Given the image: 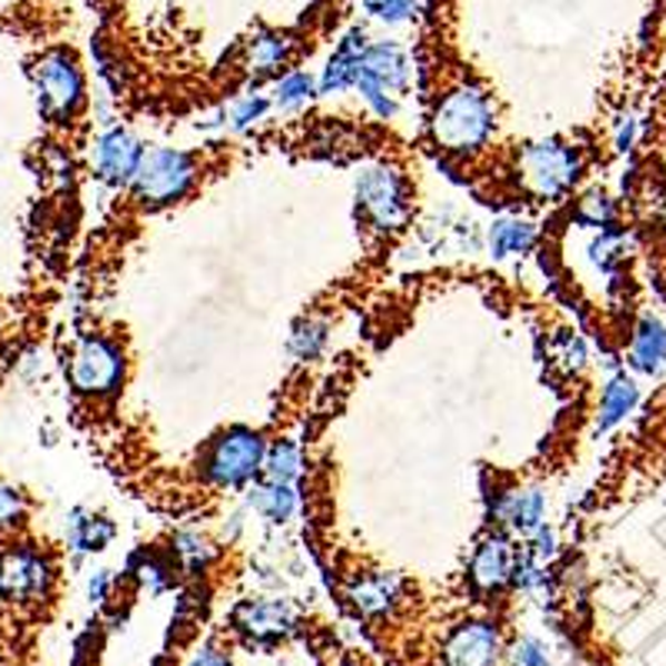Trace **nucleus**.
<instances>
[{
  "label": "nucleus",
  "mask_w": 666,
  "mask_h": 666,
  "mask_svg": "<svg viewBox=\"0 0 666 666\" xmlns=\"http://www.w3.org/2000/svg\"><path fill=\"white\" fill-rule=\"evenodd\" d=\"M627 363L637 373L657 376L666 366V324L654 314H644L634 331H630V346H627Z\"/></svg>",
  "instance_id": "nucleus-20"
},
{
  "label": "nucleus",
  "mask_w": 666,
  "mask_h": 666,
  "mask_svg": "<svg viewBox=\"0 0 666 666\" xmlns=\"http://www.w3.org/2000/svg\"><path fill=\"white\" fill-rule=\"evenodd\" d=\"M187 666H234V660H231V654H227L224 647L207 644V647H200V650L190 657V664Z\"/></svg>",
  "instance_id": "nucleus-36"
},
{
  "label": "nucleus",
  "mask_w": 666,
  "mask_h": 666,
  "mask_svg": "<svg viewBox=\"0 0 666 666\" xmlns=\"http://www.w3.org/2000/svg\"><path fill=\"white\" fill-rule=\"evenodd\" d=\"M363 10L366 17L386 23V27H396V23H407L413 20L417 13V0H363Z\"/></svg>",
  "instance_id": "nucleus-32"
},
{
  "label": "nucleus",
  "mask_w": 666,
  "mask_h": 666,
  "mask_svg": "<svg viewBox=\"0 0 666 666\" xmlns=\"http://www.w3.org/2000/svg\"><path fill=\"white\" fill-rule=\"evenodd\" d=\"M500 657H503V634L487 617L457 624L443 644V664L447 666H497Z\"/></svg>",
  "instance_id": "nucleus-13"
},
{
  "label": "nucleus",
  "mask_w": 666,
  "mask_h": 666,
  "mask_svg": "<svg viewBox=\"0 0 666 666\" xmlns=\"http://www.w3.org/2000/svg\"><path fill=\"white\" fill-rule=\"evenodd\" d=\"M317 97V80L307 70H291L284 74L274 90H271V104L281 114H301L304 107H311V100Z\"/></svg>",
  "instance_id": "nucleus-27"
},
{
  "label": "nucleus",
  "mask_w": 666,
  "mask_h": 666,
  "mask_svg": "<svg viewBox=\"0 0 666 666\" xmlns=\"http://www.w3.org/2000/svg\"><path fill=\"white\" fill-rule=\"evenodd\" d=\"M523 550H527L533 560H540V564L550 567V564L557 560V554H560V537H557V530H554L550 523H543L540 530H533V533L527 537Z\"/></svg>",
  "instance_id": "nucleus-34"
},
{
  "label": "nucleus",
  "mask_w": 666,
  "mask_h": 666,
  "mask_svg": "<svg viewBox=\"0 0 666 666\" xmlns=\"http://www.w3.org/2000/svg\"><path fill=\"white\" fill-rule=\"evenodd\" d=\"M353 204H356V221L360 227H366L376 237H396L407 231L410 217H413V190L407 174L390 164V160H376L366 164L356 174L353 184Z\"/></svg>",
  "instance_id": "nucleus-4"
},
{
  "label": "nucleus",
  "mask_w": 666,
  "mask_h": 666,
  "mask_svg": "<svg viewBox=\"0 0 666 666\" xmlns=\"http://www.w3.org/2000/svg\"><path fill=\"white\" fill-rule=\"evenodd\" d=\"M304 447L301 440L294 437H277L267 443V460H264V480H274V483H287V487H297L301 477H304Z\"/></svg>",
  "instance_id": "nucleus-24"
},
{
  "label": "nucleus",
  "mask_w": 666,
  "mask_h": 666,
  "mask_svg": "<svg viewBox=\"0 0 666 666\" xmlns=\"http://www.w3.org/2000/svg\"><path fill=\"white\" fill-rule=\"evenodd\" d=\"M634 144H637V120L634 117H620L617 120V134H614V147L620 154H630Z\"/></svg>",
  "instance_id": "nucleus-37"
},
{
  "label": "nucleus",
  "mask_w": 666,
  "mask_h": 666,
  "mask_svg": "<svg viewBox=\"0 0 666 666\" xmlns=\"http://www.w3.org/2000/svg\"><path fill=\"white\" fill-rule=\"evenodd\" d=\"M144 144L134 130L127 127H107L97 134L94 147H90V170L100 184L114 187V190H127L140 160H144Z\"/></svg>",
  "instance_id": "nucleus-10"
},
{
  "label": "nucleus",
  "mask_w": 666,
  "mask_h": 666,
  "mask_svg": "<svg viewBox=\"0 0 666 666\" xmlns=\"http://www.w3.org/2000/svg\"><path fill=\"white\" fill-rule=\"evenodd\" d=\"M584 170H587V160L577 144L560 140V137H543V140L523 144L513 154L510 180H513V190L527 197L530 204H560L577 190Z\"/></svg>",
  "instance_id": "nucleus-2"
},
{
  "label": "nucleus",
  "mask_w": 666,
  "mask_h": 666,
  "mask_svg": "<svg viewBox=\"0 0 666 666\" xmlns=\"http://www.w3.org/2000/svg\"><path fill=\"white\" fill-rule=\"evenodd\" d=\"M640 403V386L630 373L617 370L604 390H600V403H597V433H607L614 430L617 423H624Z\"/></svg>",
  "instance_id": "nucleus-23"
},
{
  "label": "nucleus",
  "mask_w": 666,
  "mask_h": 666,
  "mask_svg": "<svg viewBox=\"0 0 666 666\" xmlns=\"http://www.w3.org/2000/svg\"><path fill=\"white\" fill-rule=\"evenodd\" d=\"M167 557H170V564H174L177 574H184V577H204V574L217 564L221 550H217V543H214L207 533H200V530H177V533L170 537Z\"/></svg>",
  "instance_id": "nucleus-22"
},
{
  "label": "nucleus",
  "mask_w": 666,
  "mask_h": 666,
  "mask_svg": "<svg viewBox=\"0 0 666 666\" xmlns=\"http://www.w3.org/2000/svg\"><path fill=\"white\" fill-rule=\"evenodd\" d=\"M127 574H130V577H134L147 594H150V597L170 590L174 580H177V570H174L170 557H167V554H157V550H144V554H137V557L130 560Z\"/></svg>",
  "instance_id": "nucleus-26"
},
{
  "label": "nucleus",
  "mask_w": 666,
  "mask_h": 666,
  "mask_svg": "<svg viewBox=\"0 0 666 666\" xmlns=\"http://www.w3.org/2000/svg\"><path fill=\"white\" fill-rule=\"evenodd\" d=\"M33 90H37L40 117L57 127L74 124L87 107V80H84L80 60L63 47L47 50L33 63Z\"/></svg>",
  "instance_id": "nucleus-7"
},
{
  "label": "nucleus",
  "mask_w": 666,
  "mask_h": 666,
  "mask_svg": "<svg viewBox=\"0 0 666 666\" xmlns=\"http://www.w3.org/2000/svg\"><path fill=\"white\" fill-rule=\"evenodd\" d=\"M537 244H540V227L520 214H503L487 227V251L500 264L533 254Z\"/></svg>",
  "instance_id": "nucleus-17"
},
{
  "label": "nucleus",
  "mask_w": 666,
  "mask_h": 666,
  "mask_svg": "<svg viewBox=\"0 0 666 666\" xmlns=\"http://www.w3.org/2000/svg\"><path fill=\"white\" fill-rule=\"evenodd\" d=\"M244 517H247L244 510L231 513V527H224V537H227V540H237V537L244 533Z\"/></svg>",
  "instance_id": "nucleus-38"
},
{
  "label": "nucleus",
  "mask_w": 666,
  "mask_h": 666,
  "mask_svg": "<svg viewBox=\"0 0 666 666\" xmlns=\"http://www.w3.org/2000/svg\"><path fill=\"white\" fill-rule=\"evenodd\" d=\"M244 493H247V510L257 513L267 523H277V527L291 523L297 517V510H301V490L287 487V483H274V480L261 477Z\"/></svg>",
  "instance_id": "nucleus-21"
},
{
  "label": "nucleus",
  "mask_w": 666,
  "mask_h": 666,
  "mask_svg": "<svg viewBox=\"0 0 666 666\" xmlns=\"http://www.w3.org/2000/svg\"><path fill=\"white\" fill-rule=\"evenodd\" d=\"M267 437L254 427L234 423L221 430L197 457V477L207 490H247L264 477L267 460Z\"/></svg>",
  "instance_id": "nucleus-3"
},
{
  "label": "nucleus",
  "mask_w": 666,
  "mask_h": 666,
  "mask_svg": "<svg viewBox=\"0 0 666 666\" xmlns=\"http://www.w3.org/2000/svg\"><path fill=\"white\" fill-rule=\"evenodd\" d=\"M570 221L577 227H584V231H597V234L610 231V227H617V204H614V197L607 190L590 187V190H584L577 197V204L570 210Z\"/></svg>",
  "instance_id": "nucleus-25"
},
{
  "label": "nucleus",
  "mask_w": 666,
  "mask_h": 666,
  "mask_svg": "<svg viewBox=\"0 0 666 666\" xmlns=\"http://www.w3.org/2000/svg\"><path fill=\"white\" fill-rule=\"evenodd\" d=\"M517 540L507 533V530H493L487 533L473 554H470V564H467V580L473 587V594L480 597H497L510 587V577H513V564H517Z\"/></svg>",
  "instance_id": "nucleus-11"
},
{
  "label": "nucleus",
  "mask_w": 666,
  "mask_h": 666,
  "mask_svg": "<svg viewBox=\"0 0 666 666\" xmlns=\"http://www.w3.org/2000/svg\"><path fill=\"white\" fill-rule=\"evenodd\" d=\"M57 584L50 554L37 543H10L0 550V600L7 604H43Z\"/></svg>",
  "instance_id": "nucleus-9"
},
{
  "label": "nucleus",
  "mask_w": 666,
  "mask_h": 666,
  "mask_svg": "<svg viewBox=\"0 0 666 666\" xmlns=\"http://www.w3.org/2000/svg\"><path fill=\"white\" fill-rule=\"evenodd\" d=\"M23 517H27V500H23V493H20L13 483H7V480L0 477V530L20 527Z\"/></svg>",
  "instance_id": "nucleus-33"
},
{
  "label": "nucleus",
  "mask_w": 666,
  "mask_h": 666,
  "mask_svg": "<svg viewBox=\"0 0 666 666\" xmlns=\"http://www.w3.org/2000/svg\"><path fill=\"white\" fill-rule=\"evenodd\" d=\"M271 110H274L271 97H264V94H257V90H247V94H241V97L227 107L224 120H227V127H231L234 134H247V130H254L257 124H264V120L271 117Z\"/></svg>",
  "instance_id": "nucleus-30"
},
{
  "label": "nucleus",
  "mask_w": 666,
  "mask_h": 666,
  "mask_svg": "<svg viewBox=\"0 0 666 666\" xmlns=\"http://www.w3.org/2000/svg\"><path fill=\"white\" fill-rule=\"evenodd\" d=\"M67 376L74 393L87 400H114L127 380V350L117 336L84 333L67 353Z\"/></svg>",
  "instance_id": "nucleus-6"
},
{
  "label": "nucleus",
  "mask_w": 666,
  "mask_h": 666,
  "mask_svg": "<svg viewBox=\"0 0 666 666\" xmlns=\"http://www.w3.org/2000/svg\"><path fill=\"white\" fill-rule=\"evenodd\" d=\"M294 60V40L281 30H257L244 47V67L254 80L281 74Z\"/></svg>",
  "instance_id": "nucleus-19"
},
{
  "label": "nucleus",
  "mask_w": 666,
  "mask_h": 666,
  "mask_svg": "<svg viewBox=\"0 0 666 666\" xmlns=\"http://www.w3.org/2000/svg\"><path fill=\"white\" fill-rule=\"evenodd\" d=\"M117 537V523L104 513L94 510H70L67 517V550L74 557V564H84L94 554H104Z\"/></svg>",
  "instance_id": "nucleus-18"
},
{
  "label": "nucleus",
  "mask_w": 666,
  "mask_h": 666,
  "mask_svg": "<svg viewBox=\"0 0 666 666\" xmlns=\"http://www.w3.org/2000/svg\"><path fill=\"white\" fill-rule=\"evenodd\" d=\"M343 597L353 607V614H360L363 620H383L400 607L403 580L390 570H363L346 580Z\"/></svg>",
  "instance_id": "nucleus-14"
},
{
  "label": "nucleus",
  "mask_w": 666,
  "mask_h": 666,
  "mask_svg": "<svg viewBox=\"0 0 666 666\" xmlns=\"http://www.w3.org/2000/svg\"><path fill=\"white\" fill-rule=\"evenodd\" d=\"M287 346H291V353L301 363L321 360L327 353V346H331V324L324 317H304V321H297V327L291 331Z\"/></svg>",
  "instance_id": "nucleus-29"
},
{
  "label": "nucleus",
  "mask_w": 666,
  "mask_h": 666,
  "mask_svg": "<svg viewBox=\"0 0 666 666\" xmlns=\"http://www.w3.org/2000/svg\"><path fill=\"white\" fill-rule=\"evenodd\" d=\"M410 80L407 50L396 40H376L366 47L356 77V97L376 120H393L400 110V94Z\"/></svg>",
  "instance_id": "nucleus-8"
},
{
  "label": "nucleus",
  "mask_w": 666,
  "mask_h": 666,
  "mask_svg": "<svg viewBox=\"0 0 666 666\" xmlns=\"http://www.w3.org/2000/svg\"><path fill=\"white\" fill-rule=\"evenodd\" d=\"M497 100L487 87L473 80H457L443 94L433 97L427 117V137L433 150L450 160H477L490 150L497 137Z\"/></svg>",
  "instance_id": "nucleus-1"
},
{
  "label": "nucleus",
  "mask_w": 666,
  "mask_h": 666,
  "mask_svg": "<svg viewBox=\"0 0 666 666\" xmlns=\"http://www.w3.org/2000/svg\"><path fill=\"white\" fill-rule=\"evenodd\" d=\"M497 530H507L510 537H530L547 523V493L540 487H507L493 497L490 510Z\"/></svg>",
  "instance_id": "nucleus-15"
},
{
  "label": "nucleus",
  "mask_w": 666,
  "mask_h": 666,
  "mask_svg": "<svg viewBox=\"0 0 666 666\" xmlns=\"http://www.w3.org/2000/svg\"><path fill=\"white\" fill-rule=\"evenodd\" d=\"M547 356L564 376H580L590 363V346L577 331H557L547 343Z\"/></svg>",
  "instance_id": "nucleus-28"
},
{
  "label": "nucleus",
  "mask_w": 666,
  "mask_h": 666,
  "mask_svg": "<svg viewBox=\"0 0 666 666\" xmlns=\"http://www.w3.org/2000/svg\"><path fill=\"white\" fill-rule=\"evenodd\" d=\"M366 30L363 27H353L343 33V40L333 47L331 60L324 67V74L317 77V97H340L346 90L356 87V77H360V60L366 53Z\"/></svg>",
  "instance_id": "nucleus-16"
},
{
  "label": "nucleus",
  "mask_w": 666,
  "mask_h": 666,
  "mask_svg": "<svg viewBox=\"0 0 666 666\" xmlns=\"http://www.w3.org/2000/svg\"><path fill=\"white\" fill-rule=\"evenodd\" d=\"M510 587L527 594V597H540L550 590V567L533 560L523 547L517 554V564H513V577H510Z\"/></svg>",
  "instance_id": "nucleus-31"
},
{
  "label": "nucleus",
  "mask_w": 666,
  "mask_h": 666,
  "mask_svg": "<svg viewBox=\"0 0 666 666\" xmlns=\"http://www.w3.org/2000/svg\"><path fill=\"white\" fill-rule=\"evenodd\" d=\"M200 180V160L180 147H150L130 180V200L140 210H167L194 194Z\"/></svg>",
  "instance_id": "nucleus-5"
},
{
  "label": "nucleus",
  "mask_w": 666,
  "mask_h": 666,
  "mask_svg": "<svg viewBox=\"0 0 666 666\" xmlns=\"http://www.w3.org/2000/svg\"><path fill=\"white\" fill-rule=\"evenodd\" d=\"M234 630L254 644H277V640H287L301 617L294 610L291 600H281V597H251V600H241L237 610H234Z\"/></svg>",
  "instance_id": "nucleus-12"
},
{
  "label": "nucleus",
  "mask_w": 666,
  "mask_h": 666,
  "mask_svg": "<svg viewBox=\"0 0 666 666\" xmlns=\"http://www.w3.org/2000/svg\"><path fill=\"white\" fill-rule=\"evenodd\" d=\"M110 590H114V574L104 570V567L90 570V577H87V600L90 604H107Z\"/></svg>",
  "instance_id": "nucleus-35"
}]
</instances>
